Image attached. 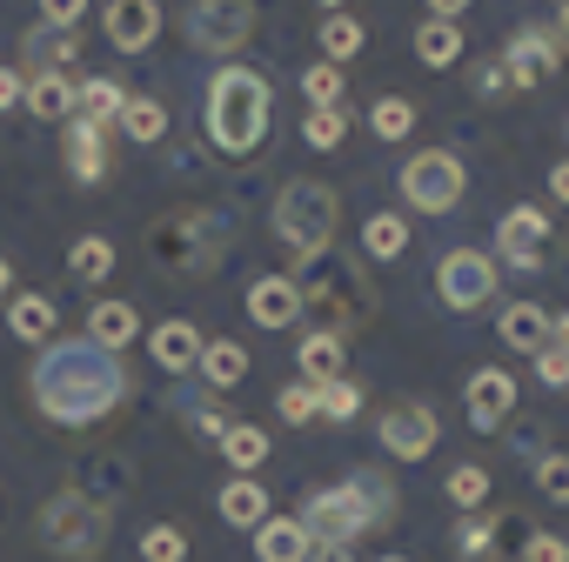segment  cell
Listing matches in <instances>:
<instances>
[{
    "label": "cell",
    "instance_id": "obj_1",
    "mask_svg": "<svg viewBox=\"0 0 569 562\" xmlns=\"http://www.w3.org/2000/svg\"><path fill=\"white\" fill-rule=\"evenodd\" d=\"M28 395L54 429H94L134 395V375L121 369V355L94 349L88 335H54L28 375Z\"/></svg>",
    "mask_w": 569,
    "mask_h": 562
},
{
    "label": "cell",
    "instance_id": "obj_2",
    "mask_svg": "<svg viewBox=\"0 0 569 562\" xmlns=\"http://www.w3.org/2000/svg\"><path fill=\"white\" fill-rule=\"evenodd\" d=\"M396 515H402V489H396V475H382V469H349V475L309 489V502H302L296 522H302L316 542H342V549H356L362 535L389 529Z\"/></svg>",
    "mask_w": 569,
    "mask_h": 562
},
{
    "label": "cell",
    "instance_id": "obj_3",
    "mask_svg": "<svg viewBox=\"0 0 569 562\" xmlns=\"http://www.w3.org/2000/svg\"><path fill=\"white\" fill-rule=\"evenodd\" d=\"M268 121H274L268 81H261L254 68H241V61L214 68V81H208V141H214V154H228V161L261 154Z\"/></svg>",
    "mask_w": 569,
    "mask_h": 562
},
{
    "label": "cell",
    "instance_id": "obj_4",
    "mask_svg": "<svg viewBox=\"0 0 569 562\" xmlns=\"http://www.w3.org/2000/svg\"><path fill=\"white\" fill-rule=\"evenodd\" d=\"M268 228H274V241H281V248L296 254V274H309V268H316V261H329V248H336L342 194H336L329 181H316V174H296L289 188L274 194Z\"/></svg>",
    "mask_w": 569,
    "mask_h": 562
},
{
    "label": "cell",
    "instance_id": "obj_5",
    "mask_svg": "<svg viewBox=\"0 0 569 562\" xmlns=\"http://www.w3.org/2000/svg\"><path fill=\"white\" fill-rule=\"evenodd\" d=\"M148 248L174 274H214L228 261V214L221 208H174L148 228Z\"/></svg>",
    "mask_w": 569,
    "mask_h": 562
},
{
    "label": "cell",
    "instance_id": "obj_6",
    "mask_svg": "<svg viewBox=\"0 0 569 562\" xmlns=\"http://www.w3.org/2000/svg\"><path fill=\"white\" fill-rule=\"evenodd\" d=\"M41 542L61 562H94L114 542V515H108V502L94 489H54L41 502Z\"/></svg>",
    "mask_w": 569,
    "mask_h": 562
},
{
    "label": "cell",
    "instance_id": "obj_7",
    "mask_svg": "<svg viewBox=\"0 0 569 562\" xmlns=\"http://www.w3.org/2000/svg\"><path fill=\"white\" fill-rule=\"evenodd\" d=\"M302 289V315H329V335H356L369 315H376V289H369V274L362 268H329V261H316L309 268V281H296Z\"/></svg>",
    "mask_w": 569,
    "mask_h": 562
},
{
    "label": "cell",
    "instance_id": "obj_8",
    "mask_svg": "<svg viewBox=\"0 0 569 562\" xmlns=\"http://www.w3.org/2000/svg\"><path fill=\"white\" fill-rule=\"evenodd\" d=\"M254 28H261V8H254V0H188V14H181L188 48H194V54H214V61L241 54V48L254 41Z\"/></svg>",
    "mask_w": 569,
    "mask_h": 562
},
{
    "label": "cell",
    "instance_id": "obj_9",
    "mask_svg": "<svg viewBox=\"0 0 569 562\" xmlns=\"http://www.w3.org/2000/svg\"><path fill=\"white\" fill-rule=\"evenodd\" d=\"M469 194V168L449 154V148H422L402 161V201L416 214H456Z\"/></svg>",
    "mask_w": 569,
    "mask_h": 562
},
{
    "label": "cell",
    "instance_id": "obj_10",
    "mask_svg": "<svg viewBox=\"0 0 569 562\" xmlns=\"http://www.w3.org/2000/svg\"><path fill=\"white\" fill-rule=\"evenodd\" d=\"M496 254H482V248H449L442 261H436V295H442V309H456V315H469V309H482V302H496Z\"/></svg>",
    "mask_w": 569,
    "mask_h": 562
},
{
    "label": "cell",
    "instance_id": "obj_11",
    "mask_svg": "<svg viewBox=\"0 0 569 562\" xmlns=\"http://www.w3.org/2000/svg\"><path fill=\"white\" fill-rule=\"evenodd\" d=\"M496 68H502V81H509V88H522V94H529V88H549V74L562 68V41H556L549 28H522V34L502 48V61H496Z\"/></svg>",
    "mask_w": 569,
    "mask_h": 562
},
{
    "label": "cell",
    "instance_id": "obj_12",
    "mask_svg": "<svg viewBox=\"0 0 569 562\" xmlns=\"http://www.w3.org/2000/svg\"><path fill=\"white\" fill-rule=\"evenodd\" d=\"M376 435H382V449H389L396 462H422L442 429H436V409H429V402H389L382 422H376Z\"/></svg>",
    "mask_w": 569,
    "mask_h": 562
},
{
    "label": "cell",
    "instance_id": "obj_13",
    "mask_svg": "<svg viewBox=\"0 0 569 562\" xmlns=\"http://www.w3.org/2000/svg\"><path fill=\"white\" fill-rule=\"evenodd\" d=\"M542 248H549V208H509L496 221V261L542 268Z\"/></svg>",
    "mask_w": 569,
    "mask_h": 562
},
{
    "label": "cell",
    "instance_id": "obj_14",
    "mask_svg": "<svg viewBox=\"0 0 569 562\" xmlns=\"http://www.w3.org/2000/svg\"><path fill=\"white\" fill-rule=\"evenodd\" d=\"M101 28H108V48H121V54H148V48L161 41V0H108Z\"/></svg>",
    "mask_w": 569,
    "mask_h": 562
},
{
    "label": "cell",
    "instance_id": "obj_15",
    "mask_svg": "<svg viewBox=\"0 0 569 562\" xmlns=\"http://www.w3.org/2000/svg\"><path fill=\"white\" fill-rule=\"evenodd\" d=\"M462 409H469V429L496 435V429L516 415V375H509V369H476V375H469Z\"/></svg>",
    "mask_w": 569,
    "mask_h": 562
},
{
    "label": "cell",
    "instance_id": "obj_16",
    "mask_svg": "<svg viewBox=\"0 0 569 562\" xmlns=\"http://www.w3.org/2000/svg\"><path fill=\"white\" fill-rule=\"evenodd\" d=\"M248 315L254 329H296L302 322V289H296V274H261L254 289H248Z\"/></svg>",
    "mask_w": 569,
    "mask_h": 562
},
{
    "label": "cell",
    "instance_id": "obj_17",
    "mask_svg": "<svg viewBox=\"0 0 569 562\" xmlns=\"http://www.w3.org/2000/svg\"><path fill=\"white\" fill-rule=\"evenodd\" d=\"M148 355H154V369H168V375H188V369L201 362V329H194V315H168V322H154V335H148Z\"/></svg>",
    "mask_w": 569,
    "mask_h": 562
},
{
    "label": "cell",
    "instance_id": "obj_18",
    "mask_svg": "<svg viewBox=\"0 0 569 562\" xmlns=\"http://www.w3.org/2000/svg\"><path fill=\"white\" fill-rule=\"evenodd\" d=\"M68 174H74L81 188H94V181L108 174V128L88 121V114L68 121Z\"/></svg>",
    "mask_w": 569,
    "mask_h": 562
},
{
    "label": "cell",
    "instance_id": "obj_19",
    "mask_svg": "<svg viewBox=\"0 0 569 562\" xmlns=\"http://www.w3.org/2000/svg\"><path fill=\"white\" fill-rule=\"evenodd\" d=\"M309 549H316V535H309L296 515L254 522V562H309Z\"/></svg>",
    "mask_w": 569,
    "mask_h": 562
},
{
    "label": "cell",
    "instance_id": "obj_20",
    "mask_svg": "<svg viewBox=\"0 0 569 562\" xmlns=\"http://www.w3.org/2000/svg\"><path fill=\"white\" fill-rule=\"evenodd\" d=\"M28 114L34 121H74L81 114V81L74 74H28Z\"/></svg>",
    "mask_w": 569,
    "mask_h": 562
},
{
    "label": "cell",
    "instance_id": "obj_21",
    "mask_svg": "<svg viewBox=\"0 0 569 562\" xmlns=\"http://www.w3.org/2000/svg\"><path fill=\"white\" fill-rule=\"evenodd\" d=\"M81 335H88L94 349L121 355V349L141 335V315H134V302H114V295H108V302H94V309H88V329H81Z\"/></svg>",
    "mask_w": 569,
    "mask_h": 562
},
{
    "label": "cell",
    "instance_id": "obj_22",
    "mask_svg": "<svg viewBox=\"0 0 569 562\" xmlns=\"http://www.w3.org/2000/svg\"><path fill=\"white\" fill-rule=\"evenodd\" d=\"M54 329H61V309H54L48 295H8V335H14V342L48 349Z\"/></svg>",
    "mask_w": 569,
    "mask_h": 562
},
{
    "label": "cell",
    "instance_id": "obj_23",
    "mask_svg": "<svg viewBox=\"0 0 569 562\" xmlns=\"http://www.w3.org/2000/svg\"><path fill=\"white\" fill-rule=\"evenodd\" d=\"M496 335H502L509 349H522V355H542V349H549V309H542V302H509V309L496 315Z\"/></svg>",
    "mask_w": 569,
    "mask_h": 562
},
{
    "label": "cell",
    "instance_id": "obj_24",
    "mask_svg": "<svg viewBox=\"0 0 569 562\" xmlns=\"http://www.w3.org/2000/svg\"><path fill=\"white\" fill-rule=\"evenodd\" d=\"M296 369H302V382H336L342 369H349V342L342 335H329V329H316V335H302V349H296Z\"/></svg>",
    "mask_w": 569,
    "mask_h": 562
},
{
    "label": "cell",
    "instance_id": "obj_25",
    "mask_svg": "<svg viewBox=\"0 0 569 562\" xmlns=\"http://www.w3.org/2000/svg\"><path fill=\"white\" fill-rule=\"evenodd\" d=\"M214 509H221V522L228 529H254V522H268L274 509H268V489L254 482V475H234L221 495H214Z\"/></svg>",
    "mask_w": 569,
    "mask_h": 562
},
{
    "label": "cell",
    "instance_id": "obj_26",
    "mask_svg": "<svg viewBox=\"0 0 569 562\" xmlns=\"http://www.w3.org/2000/svg\"><path fill=\"white\" fill-rule=\"evenodd\" d=\"M316 48H322V61H329V68H349V61L369 48V28H362L356 14H322V28H316Z\"/></svg>",
    "mask_w": 569,
    "mask_h": 562
},
{
    "label": "cell",
    "instance_id": "obj_27",
    "mask_svg": "<svg viewBox=\"0 0 569 562\" xmlns=\"http://www.w3.org/2000/svg\"><path fill=\"white\" fill-rule=\"evenodd\" d=\"M462 54H469L462 21H422V28H416V61H422V68H436V74H442V68H456Z\"/></svg>",
    "mask_w": 569,
    "mask_h": 562
},
{
    "label": "cell",
    "instance_id": "obj_28",
    "mask_svg": "<svg viewBox=\"0 0 569 562\" xmlns=\"http://www.w3.org/2000/svg\"><path fill=\"white\" fill-rule=\"evenodd\" d=\"M114 128H121L134 148H154V141H168V108H161L154 94H128L121 114H114Z\"/></svg>",
    "mask_w": 569,
    "mask_h": 562
},
{
    "label": "cell",
    "instance_id": "obj_29",
    "mask_svg": "<svg viewBox=\"0 0 569 562\" xmlns=\"http://www.w3.org/2000/svg\"><path fill=\"white\" fill-rule=\"evenodd\" d=\"M74 61V34H54V28H34L21 41V74H68Z\"/></svg>",
    "mask_w": 569,
    "mask_h": 562
},
{
    "label": "cell",
    "instance_id": "obj_30",
    "mask_svg": "<svg viewBox=\"0 0 569 562\" xmlns=\"http://www.w3.org/2000/svg\"><path fill=\"white\" fill-rule=\"evenodd\" d=\"M402 248H409L402 208H376V214L362 221V254H369V261H402Z\"/></svg>",
    "mask_w": 569,
    "mask_h": 562
},
{
    "label": "cell",
    "instance_id": "obj_31",
    "mask_svg": "<svg viewBox=\"0 0 569 562\" xmlns=\"http://www.w3.org/2000/svg\"><path fill=\"white\" fill-rule=\"evenodd\" d=\"M194 369H201V382H208V389H241L254 362H248V349H241V342H201V362H194Z\"/></svg>",
    "mask_w": 569,
    "mask_h": 562
},
{
    "label": "cell",
    "instance_id": "obj_32",
    "mask_svg": "<svg viewBox=\"0 0 569 562\" xmlns=\"http://www.w3.org/2000/svg\"><path fill=\"white\" fill-rule=\"evenodd\" d=\"M502 515H489V509H476L469 522H456V562H496V542H502Z\"/></svg>",
    "mask_w": 569,
    "mask_h": 562
},
{
    "label": "cell",
    "instance_id": "obj_33",
    "mask_svg": "<svg viewBox=\"0 0 569 562\" xmlns=\"http://www.w3.org/2000/svg\"><path fill=\"white\" fill-rule=\"evenodd\" d=\"M369 134L389 141V148L409 141V134H416V101H409V94H376V101H369Z\"/></svg>",
    "mask_w": 569,
    "mask_h": 562
},
{
    "label": "cell",
    "instance_id": "obj_34",
    "mask_svg": "<svg viewBox=\"0 0 569 562\" xmlns=\"http://www.w3.org/2000/svg\"><path fill=\"white\" fill-rule=\"evenodd\" d=\"M214 449H221V455L234 462V475H254V469L268 462V435H261L254 422H234V429H228V435H221Z\"/></svg>",
    "mask_w": 569,
    "mask_h": 562
},
{
    "label": "cell",
    "instance_id": "obj_35",
    "mask_svg": "<svg viewBox=\"0 0 569 562\" xmlns=\"http://www.w3.org/2000/svg\"><path fill=\"white\" fill-rule=\"evenodd\" d=\"M121 101H128V88H121V81H108V74H88V81H81V114H88V121L114 128Z\"/></svg>",
    "mask_w": 569,
    "mask_h": 562
},
{
    "label": "cell",
    "instance_id": "obj_36",
    "mask_svg": "<svg viewBox=\"0 0 569 562\" xmlns=\"http://www.w3.org/2000/svg\"><path fill=\"white\" fill-rule=\"evenodd\" d=\"M68 268H74L81 281H108V274H114V241H108V234H81V241L68 248Z\"/></svg>",
    "mask_w": 569,
    "mask_h": 562
},
{
    "label": "cell",
    "instance_id": "obj_37",
    "mask_svg": "<svg viewBox=\"0 0 569 562\" xmlns=\"http://www.w3.org/2000/svg\"><path fill=\"white\" fill-rule=\"evenodd\" d=\"M449 502L469 509V515L489 509V469H482V462H456V469H449Z\"/></svg>",
    "mask_w": 569,
    "mask_h": 562
},
{
    "label": "cell",
    "instance_id": "obj_38",
    "mask_svg": "<svg viewBox=\"0 0 569 562\" xmlns=\"http://www.w3.org/2000/svg\"><path fill=\"white\" fill-rule=\"evenodd\" d=\"M141 562H188V529H181V522L141 529Z\"/></svg>",
    "mask_w": 569,
    "mask_h": 562
},
{
    "label": "cell",
    "instance_id": "obj_39",
    "mask_svg": "<svg viewBox=\"0 0 569 562\" xmlns=\"http://www.w3.org/2000/svg\"><path fill=\"white\" fill-rule=\"evenodd\" d=\"M302 141H309V148H322V154H329V148H342V141H349V114H342V108H309Z\"/></svg>",
    "mask_w": 569,
    "mask_h": 562
},
{
    "label": "cell",
    "instance_id": "obj_40",
    "mask_svg": "<svg viewBox=\"0 0 569 562\" xmlns=\"http://www.w3.org/2000/svg\"><path fill=\"white\" fill-rule=\"evenodd\" d=\"M274 409H281V422H296V429H309V422H322V402H316V382H289L274 395Z\"/></svg>",
    "mask_w": 569,
    "mask_h": 562
},
{
    "label": "cell",
    "instance_id": "obj_41",
    "mask_svg": "<svg viewBox=\"0 0 569 562\" xmlns=\"http://www.w3.org/2000/svg\"><path fill=\"white\" fill-rule=\"evenodd\" d=\"M302 94H309L316 108H342V94H349V81H342V68H329V61H316V68L302 74Z\"/></svg>",
    "mask_w": 569,
    "mask_h": 562
},
{
    "label": "cell",
    "instance_id": "obj_42",
    "mask_svg": "<svg viewBox=\"0 0 569 562\" xmlns=\"http://www.w3.org/2000/svg\"><path fill=\"white\" fill-rule=\"evenodd\" d=\"M316 402H322V422H349V415L362 409V389H356L349 375H336V382L316 389Z\"/></svg>",
    "mask_w": 569,
    "mask_h": 562
},
{
    "label": "cell",
    "instance_id": "obj_43",
    "mask_svg": "<svg viewBox=\"0 0 569 562\" xmlns=\"http://www.w3.org/2000/svg\"><path fill=\"white\" fill-rule=\"evenodd\" d=\"M536 489L549 502H569V455H536Z\"/></svg>",
    "mask_w": 569,
    "mask_h": 562
},
{
    "label": "cell",
    "instance_id": "obj_44",
    "mask_svg": "<svg viewBox=\"0 0 569 562\" xmlns=\"http://www.w3.org/2000/svg\"><path fill=\"white\" fill-rule=\"evenodd\" d=\"M88 21V0H41V28H54V34H74Z\"/></svg>",
    "mask_w": 569,
    "mask_h": 562
},
{
    "label": "cell",
    "instance_id": "obj_45",
    "mask_svg": "<svg viewBox=\"0 0 569 562\" xmlns=\"http://www.w3.org/2000/svg\"><path fill=\"white\" fill-rule=\"evenodd\" d=\"M522 562H569V542L556 529H529L522 535Z\"/></svg>",
    "mask_w": 569,
    "mask_h": 562
},
{
    "label": "cell",
    "instance_id": "obj_46",
    "mask_svg": "<svg viewBox=\"0 0 569 562\" xmlns=\"http://www.w3.org/2000/svg\"><path fill=\"white\" fill-rule=\"evenodd\" d=\"M188 422H194V435H201V442H221V435L234 429V415H228V409H214V402H201V409H188Z\"/></svg>",
    "mask_w": 569,
    "mask_h": 562
},
{
    "label": "cell",
    "instance_id": "obj_47",
    "mask_svg": "<svg viewBox=\"0 0 569 562\" xmlns=\"http://www.w3.org/2000/svg\"><path fill=\"white\" fill-rule=\"evenodd\" d=\"M536 375H542V389H569V355L542 349V355H536Z\"/></svg>",
    "mask_w": 569,
    "mask_h": 562
},
{
    "label": "cell",
    "instance_id": "obj_48",
    "mask_svg": "<svg viewBox=\"0 0 569 562\" xmlns=\"http://www.w3.org/2000/svg\"><path fill=\"white\" fill-rule=\"evenodd\" d=\"M21 94H28V74H21V68H0V114L21 108Z\"/></svg>",
    "mask_w": 569,
    "mask_h": 562
},
{
    "label": "cell",
    "instance_id": "obj_49",
    "mask_svg": "<svg viewBox=\"0 0 569 562\" xmlns=\"http://www.w3.org/2000/svg\"><path fill=\"white\" fill-rule=\"evenodd\" d=\"M549 194H556V201H562V208H569V154H562V161H556V168H549Z\"/></svg>",
    "mask_w": 569,
    "mask_h": 562
},
{
    "label": "cell",
    "instance_id": "obj_50",
    "mask_svg": "<svg viewBox=\"0 0 569 562\" xmlns=\"http://www.w3.org/2000/svg\"><path fill=\"white\" fill-rule=\"evenodd\" d=\"M549 349H556V355H569V309H562V315H549Z\"/></svg>",
    "mask_w": 569,
    "mask_h": 562
},
{
    "label": "cell",
    "instance_id": "obj_51",
    "mask_svg": "<svg viewBox=\"0 0 569 562\" xmlns=\"http://www.w3.org/2000/svg\"><path fill=\"white\" fill-rule=\"evenodd\" d=\"M309 562H356V549H342V542H316Z\"/></svg>",
    "mask_w": 569,
    "mask_h": 562
},
{
    "label": "cell",
    "instance_id": "obj_52",
    "mask_svg": "<svg viewBox=\"0 0 569 562\" xmlns=\"http://www.w3.org/2000/svg\"><path fill=\"white\" fill-rule=\"evenodd\" d=\"M469 0H429V21H462Z\"/></svg>",
    "mask_w": 569,
    "mask_h": 562
},
{
    "label": "cell",
    "instance_id": "obj_53",
    "mask_svg": "<svg viewBox=\"0 0 569 562\" xmlns=\"http://www.w3.org/2000/svg\"><path fill=\"white\" fill-rule=\"evenodd\" d=\"M476 88H482V94H502V88H509V81H502V68H496V61H489V68H476Z\"/></svg>",
    "mask_w": 569,
    "mask_h": 562
},
{
    "label": "cell",
    "instance_id": "obj_54",
    "mask_svg": "<svg viewBox=\"0 0 569 562\" xmlns=\"http://www.w3.org/2000/svg\"><path fill=\"white\" fill-rule=\"evenodd\" d=\"M8 295H14V261L0 254V302H8Z\"/></svg>",
    "mask_w": 569,
    "mask_h": 562
},
{
    "label": "cell",
    "instance_id": "obj_55",
    "mask_svg": "<svg viewBox=\"0 0 569 562\" xmlns=\"http://www.w3.org/2000/svg\"><path fill=\"white\" fill-rule=\"evenodd\" d=\"M549 34H556V41H562V54H569V0H562V21H556Z\"/></svg>",
    "mask_w": 569,
    "mask_h": 562
},
{
    "label": "cell",
    "instance_id": "obj_56",
    "mask_svg": "<svg viewBox=\"0 0 569 562\" xmlns=\"http://www.w3.org/2000/svg\"><path fill=\"white\" fill-rule=\"evenodd\" d=\"M322 8H329V14H349V0H322Z\"/></svg>",
    "mask_w": 569,
    "mask_h": 562
},
{
    "label": "cell",
    "instance_id": "obj_57",
    "mask_svg": "<svg viewBox=\"0 0 569 562\" xmlns=\"http://www.w3.org/2000/svg\"><path fill=\"white\" fill-rule=\"evenodd\" d=\"M382 562H409V555H382Z\"/></svg>",
    "mask_w": 569,
    "mask_h": 562
},
{
    "label": "cell",
    "instance_id": "obj_58",
    "mask_svg": "<svg viewBox=\"0 0 569 562\" xmlns=\"http://www.w3.org/2000/svg\"><path fill=\"white\" fill-rule=\"evenodd\" d=\"M562 141H569V128H562Z\"/></svg>",
    "mask_w": 569,
    "mask_h": 562
}]
</instances>
